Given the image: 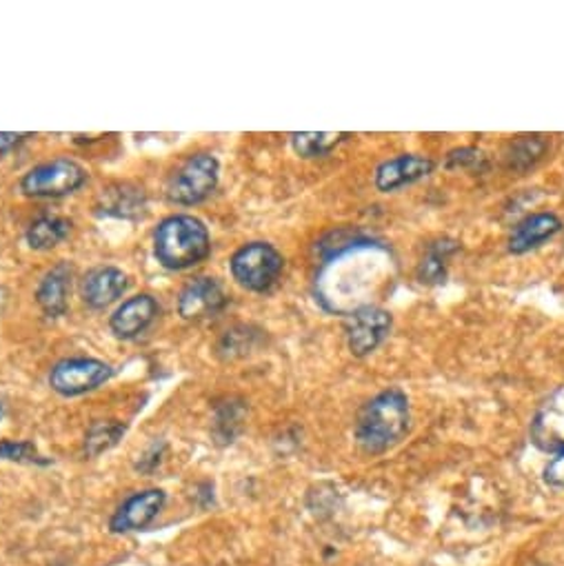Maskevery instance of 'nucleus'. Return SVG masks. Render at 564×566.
<instances>
[{
  "label": "nucleus",
  "mask_w": 564,
  "mask_h": 566,
  "mask_svg": "<svg viewBox=\"0 0 564 566\" xmlns=\"http://www.w3.org/2000/svg\"><path fill=\"white\" fill-rule=\"evenodd\" d=\"M533 440L549 451L564 449V391H560L533 422Z\"/></svg>",
  "instance_id": "2eb2a0df"
},
{
  "label": "nucleus",
  "mask_w": 564,
  "mask_h": 566,
  "mask_svg": "<svg viewBox=\"0 0 564 566\" xmlns=\"http://www.w3.org/2000/svg\"><path fill=\"white\" fill-rule=\"evenodd\" d=\"M163 504H165V493L160 489H149V491H143V493H134L114 513L112 531L127 533V531L145 528L160 513Z\"/></svg>",
  "instance_id": "9d476101"
},
{
  "label": "nucleus",
  "mask_w": 564,
  "mask_h": 566,
  "mask_svg": "<svg viewBox=\"0 0 564 566\" xmlns=\"http://www.w3.org/2000/svg\"><path fill=\"white\" fill-rule=\"evenodd\" d=\"M70 220L59 216H43L28 229V242L32 249H54L70 235Z\"/></svg>",
  "instance_id": "f3484780"
},
{
  "label": "nucleus",
  "mask_w": 564,
  "mask_h": 566,
  "mask_svg": "<svg viewBox=\"0 0 564 566\" xmlns=\"http://www.w3.org/2000/svg\"><path fill=\"white\" fill-rule=\"evenodd\" d=\"M218 185V160L211 154H196L174 174L167 196L176 205H198L213 193Z\"/></svg>",
  "instance_id": "423d86ee"
},
{
  "label": "nucleus",
  "mask_w": 564,
  "mask_h": 566,
  "mask_svg": "<svg viewBox=\"0 0 564 566\" xmlns=\"http://www.w3.org/2000/svg\"><path fill=\"white\" fill-rule=\"evenodd\" d=\"M343 138H347V134H318V132H312V134H294L292 136V143H294V149L305 156V158H316V156H325L330 154Z\"/></svg>",
  "instance_id": "6ab92c4d"
},
{
  "label": "nucleus",
  "mask_w": 564,
  "mask_h": 566,
  "mask_svg": "<svg viewBox=\"0 0 564 566\" xmlns=\"http://www.w3.org/2000/svg\"><path fill=\"white\" fill-rule=\"evenodd\" d=\"M544 480H546L551 486L564 489V449L546 464V469H544Z\"/></svg>",
  "instance_id": "412c9836"
},
{
  "label": "nucleus",
  "mask_w": 564,
  "mask_h": 566,
  "mask_svg": "<svg viewBox=\"0 0 564 566\" xmlns=\"http://www.w3.org/2000/svg\"><path fill=\"white\" fill-rule=\"evenodd\" d=\"M70 290H72V269L70 264L61 262L52 271H48V275L41 280L36 301L48 316H63L67 312Z\"/></svg>",
  "instance_id": "4468645a"
},
{
  "label": "nucleus",
  "mask_w": 564,
  "mask_h": 566,
  "mask_svg": "<svg viewBox=\"0 0 564 566\" xmlns=\"http://www.w3.org/2000/svg\"><path fill=\"white\" fill-rule=\"evenodd\" d=\"M394 258L387 247L356 242L338 251L318 275L321 303L338 314L374 307L372 301L389 285Z\"/></svg>",
  "instance_id": "f257e3e1"
},
{
  "label": "nucleus",
  "mask_w": 564,
  "mask_h": 566,
  "mask_svg": "<svg viewBox=\"0 0 564 566\" xmlns=\"http://www.w3.org/2000/svg\"><path fill=\"white\" fill-rule=\"evenodd\" d=\"M224 303V292L213 277H196L178 296V314L185 321H200L216 316Z\"/></svg>",
  "instance_id": "1a4fd4ad"
},
{
  "label": "nucleus",
  "mask_w": 564,
  "mask_h": 566,
  "mask_svg": "<svg viewBox=\"0 0 564 566\" xmlns=\"http://www.w3.org/2000/svg\"><path fill=\"white\" fill-rule=\"evenodd\" d=\"M434 171V163L420 156H400L383 163L376 171V187L380 191H394L398 187L411 185Z\"/></svg>",
  "instance_id": "ddd939ff"
},
{
  "label": "nucleus",
  "mask_w": 564,
  "mask_h": 566,
  "mask_svg": "<svg viewBox=\"0 0 564 566\" xmlns=\"http://www.w3.org/2000/svg\"><path fill=\"white\" fill-rule=\"evenodd\" d=\"M85 180L87 171L83 165L70 158H59L28 171L21 180V189L32 198H61L81 189Z\"/></svg>",
  "instance_id": "39448f33"
},
{
  "label": "nucleus",
  "mask_w": 564,
  "mask_h": 566,
  "mask_svg": "<svg viewBox=\"0 0 564 566\" xmlns=\"http://www.w3.org/2000/svg\"><path fill=\"white\" fill-rule=\"evenodd\" d=\"M0 460H14V462H43L36 447L32 442H0Z\"/></svg>",
  "instance_id": "aec40b11"
},
{
  "label": "nucleus",
  "mask_w": 564,
  "mask_h": 566,
  "mask_svg": "<svg viewBox=\"0 0 564 566\" xmlns=\"http://www.w3.org/2000/svg\"><path fill=\"white\" fill-rule=\"evenodd\" d=\"M282 255L267 242L240 247L231 258V273L249 292H267L282 271Z\"/></svg>",
  "instance_id": "20e7f679"
},
{
  "label": "nucleus",
  "mask_w": 564,
  "mask_h": 566,
  "mask_svg": "<svg viewBox=\"0 0 564 566\" xmlns=\"http://www.w3.org/2000/svg\"><path fill=\"white\" fill-rule=\"evenodd\" d=\"M156 316H158V303L152 296H136L123 303L114 312L109 327L118 338L129 340L143 334L156 321Z\"/></svg>",
  "instance_id": "f8f14e48"
},
{
  "label": "nucleus",
  "mask_w": 564,
  "mask_h": 566,
  "mask_svg": "<svg viewBox=\"0 0 564 566\" xmlns=\"http://www.w3.org/2000/svg\"><path fill=\"white\" fill-rule=\"evenodd\" d=\"M560 229H562V222L553 213L529 216L526 220H522L513 229L511 240H509V249L513 253H526V251L535 249L537 244H542L544 240L553 238Z\"/></svg>",
  "instance_id": "dca6fc26"
},
{
  "label": "nucleus",
  "mask_w": 564,
  "mask_h": 566,
  "mask_svg": "<svg viewBox=\"0 0 564 566\" xmlns=\"http://www.w3.org/2000/svg\"><path fill=\"white\" fill-rule=\"evenodd\" d=\"M112 378V367L94 358H70L50 374V385L61 396H83Z\"/></svg>",
  "instance_id": "0eeeda50"
},
{
  "label": "nucleus",
  "mask_w": 564,
  "mask_h": 566,
  "mask_svg": "<svg viewBox=\"0 0 564 566\" xmlns=\"http://www.w3.org/2000/svg\"><path fill=\"white\" fill-rule=\"evenodd\" d=\"M127 290V275L116 266H101L87 273L83 282V301L94 310L116 303Z\"/></svg>",
  "instance_id": "9b49d317"
},
{
  "label": "nucleus",
  "mask_w": 564,
  "mask_h": 566,
  "mask_svg": "<svg viewBox=\"0 0 564 566\" xmlns=\"http://www.w3.org/2000/svg\"><path fill=\"white\" fill-rule=\"evenodd\" d=\"M123 436H125V424H121V422H116V420L96 422V424H92V429L87 431L85 451H87V455L96 458V455L109 451L112 447H116Z\"/></svg>",
  "instance_id": "a211bd4d"
},
{
  "label": "nucleus",
  "mask_w": 564,
  "mask_h": 566,
  "mask_svg": "<svg viewBox=\"0 0 564 566\" xmlns=\"http://www.w3.org/2000/svg\"><path fill=\"white\" fill-rule=\"evenodd\" d=\"M211 240L207 227L194 216H171L160 222L154 251L167 269H189L209 255Z\"/></svg>",
  "instance_id": "7ed1b4c3"
},
{
  "label": "nucleus",
  "mask_w": 564,
  "mask_h": 566,
  "mask_svg": "<svg viewBox=\"0 0 564 566\" xmlns=\"http://www.w3.org/2000/svg\"><path fill=\"white\" fill-rule=\"evenodd\" d=\"M391 318L387 312L378 307H365L349 316V349L356 356L372 354L389 334Z\"/></svg>",
  "instance_id": "6e6552de"
},
{
  "label": "nucleus",
  "mask_w": 564,
  "mask_h": 566,
  "mask_svg": "<svg viewBox=\"0 0 564 566\" xmlns=\"http://www.w3.org/2000/svg\"><path fill=\"white\" fill-rule=\"evenodd\" d=\"M30 134H0V158H3L8 151L19 147Z\"/></svg>",
  "instance_id": "4be33fe9"
},
{
  "label": "nucleus",
  "mask_w": 564,
  "mask_h": 566,
  "mask_svg": "<svg viewBox=\"0 0 564 566\" xmlns=\"http://www.w3.org/2000/svg\"><path fill=\"white\" fill-rule=\"evenodd\" d=\"M409 431V400L400 389L376 396L358 416L356 438L367 453H383Z\"/></svg>",
  "instance_id": "f03ea898"
},
{
  "label": "nucleus",
  "mask_w": 564,
  "mask_h": 566,
  "mask_svg": "<svg viewBox=\"0 0 564 566\" xmlns=\"http://www.w3.org/2000/svg\"><path fill=\"white\" fill-rule=\"evenodd\" d=\"M3 413H6V405H3V400H0V418H3Z\"/></svg>",
  "instance_id": "5701e85b"
}]
</instances>
